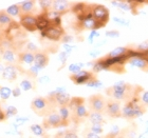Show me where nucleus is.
Segmentation results:
<instances>
[{"instance_id":"obj_21","label":"nucleus","mask_w":148,"mask_h":138,"mask_svg":"<svg viewBox=\"0 0 148 138\" xmlns=\"http://www.w3.org/2000/svg\"><path fill=\"white\" fill-rule=\"evenodd\" d=\"M88 119L91 122V124H104V123H106V120L104 118V114L96 113V112L89 111Z\"/></svg>"},{"instance_id":"obj_19","label":"nucleus","mask_w":148,"mask_h":138,"mask_svg":"<svg viewBox=\"0 0 148 138\" xmlns=\"http://www.w3.org/2000/svg\"><path fill=\"white\" fill-rule=\"evenodd\" d=\"M36 27H37V30H39L40 32L46 31L47 29L51 27L49 19L47 18L45 13H41L38 16H36Z\"/></svg>"},{"instance_id":"obj_34","label":"nucleus","mask_w":148,"mask_h":138,"mask_svg":"<svg viewBox=\"0 0 148 138\" xmlns=\"http://www.w3.org/2000/svg\"><path fill=\"white\" fill-rule=\"evenodd\" d=\"M120 132H121L120 128L116 126H114L113 128H112V130H111L110 132H109L104 138H116L117 135L120 134Z\"/></svg>"},{"instance_id":"obj_9","label":"nucleus","mask_w":148,"mask_h":138,"mask_svg":"<svg viewBox=\"0 0 148 138\" xmlns=\"http://www.w3.org/2000/svg\"><path fill=\"white\" fill-rule=\"evenodd\" d=\"M70 112H71V121L76 124L83 122L86 118H88V115H89V110L86 107L85 103L77 105L76 107L70 110Z\"/></svg>"},{"instance_id":"obj_44","label":"nucleus","mask_w":148,"mask_h":138,"mask_svg":"<svg viewBox=\"0 0 148 138\" xmlns=\"http://www.w3.org/2000/svg\"><path fill=\"white\" fill-rule=\"evenodd\" d=\"M75 48L74 46H71V44H68V43H66V44H64V52L67 53V54H70V53L73 51V49Z\"/></svg>"},{"instance_id":"obj_26","label":"nucleus","mask_w":148,"mask_h":138,"mask_svg":"<svg viewBox=\"0 0 148 138\" xmlns=\"http://www.w3.org/2000/svg\"><path fill=\"white\" fill-rule=\"evenodd\" d=\"M30 130H31V132L36 136H39V137H45L47 135V133L45 132L46 130L43 129L42 126H40V124H32L30 126Z\"/></svg>"},{"instance_id":"obj_15","label":"nucleus","mask_w":148,"mask_h":138,"mask_svg":"<svg viewBox=\"0 0 148 138\" xmlns=\"http://www.w3.org/2000/svg\"><path fill=\"white\" fill-rule=\"evenodd\" d=\"M70 5H71V3L69 2V1H66V0H55V1H53L52 10L57 12L58 14H60V15H64V14H66L69 10L71 9Z\"/></svg>"},{"instance_id":"obj_46","label":"nucleus","mask_w":148,"mask_h":138,"mask_svg":"<svg viewBox=\"0 0 148 138\" xmlns=\"http://www.w3.org/2000/svg\"><path fill=\"white\" fill-rule=\"evenodd\" d=\"M12 95L14 97H19V96L21 95V89H20V86H16L15 89L12 90Z\"/></svg>"},{"instance_id":"obj_35","label":"nucleus","mask_w":148,"mask_h":138,"mask_svg":"<svg viewBox=\"0 0 148 138\" xmlns=\"http://www.w3.org/2000/svg\"><path fill=\"white\" fill-rule=\"evenodd\" d=\"M89 129L92 131L93 133H95L97 135H101L104 132V128L103 124H91V126H89Z\"/></svg>"},{"instance_id":"obj_37","label":"nucleus","mask_w":148,"mask_h":138,"mask_svg":"<svg viewBox=\"0 0 148 138\" xmlns=\"http://www.w3.org/2000/svg\"><path fill=\"white\" fill-rule=\"evenodd\" d=\"M64 138H79L75 130L70 129L64 131Z\"/></svg>"},{"instance_id":"obj_31","label":"nucleus","mask_w":148,"mask_h":138,"mask_svg":"<svg viewBox=\"0 0 148 138\" xmlns=\"http://www.w3.org/2000/svg\"><path fill=\"white\" fill-rule=\"evenodd\" d=\"M20 89L22 91H30V90L34 89V86H33V82H32L31 80L25 79L22 80L21 83H20Z\"/></svg>"},{"instance_id":"obj_14","label":"nucleus","mask_w":148,"mask_h":138,"mask_svg":"<svg viewBox=\"0 0 148 138\" xmlns=\"http://www.w3.org/2000/svg\"><path fill=\"white\" fill-rule=\"evenodd\" d=\"M49 63V55L45 51H37L34 54V65L40 71L43 70Z\"/></svg>"},{"instance_id":"obj_20","label":"nucleus","mask_w":148,"mask_h":138,"mask_svg":"<svg viewBox=\"0 0 148 138\" xmlns=\"http://www.w3.org/2000/svg\"><path fill=\"white\" fill-rule=\"evenodd\" d=\"M58 114L62 120L64 126H68L71 123V112L68 107H59Z\"/></svg>"},{"instance_id":"obj_7","label":"nucleus","mask_w":148,"mask_h":138,"mask_svg":"<svg viewBox=\"0 0 148 138\" xmlns=\"http://www.w3.org/2000/svg\"><path fill=\"white\" fill-rule=\"evenodd\" d=\"M62 126H64L62 120L59 116L58 112H56V111L49 114L42 120V128L45 130L57 129V128H62Z\"/></svg>"},{"instance_id":"obj_5","label":"nucleus","mask_w":148,"mask_h":138,"mask_svg":"<svg viewBox=\"0 0 148 138\" xmlns=\"http://www.w3.org/2000/svg\"><path fill=\"white\" fill-rule=\"evenodd\" d=\"M106 102H107V99H106L102 94H94V95H91L89 98H88L89 111H91V112H96V113L105 114Z\"/></svg>"},{"instance_id":"obj_23","label":"nucleus","mask_w":148,"mask_h":138,"mask_svg":"<svg viewBox=\"0 0 148 138\" xmlns=\"http://www.w3.org/2000/svg\"><path fill=\"white\" fill-rule=\"evenodd\" d=\"M130 52V50L126 46H119L113 51H111L108 55L106 56L107 58H116V57H122V56L127 55V53Z\"/></svg>"},{"instance_id":"obj_1","label":"nucleus","mask_w":148,"mask_h":138,"mask_svg":"<svg viewBox=\"0 0 148 138\" xmlns=\"http://www.w3.org/2000/svg\"><path fill=\"white\" fill-rule=\"evenodd\" d=\"M136 86H133L129 83L125 82V81H119L112 86L108 88L106 90L107 95L110 96L111 99L116 100V101H125L128 102L133 96L139 94L140 92L136 91Z\"/></svg>"},{"instance_id":"obj_28","label":"nucleus","mask_w":148,"mask_h":138,"mask_svg":"<svg viewBox=\"0 0 148 138\" xmlns=\"http://www.w3.org/2000/svg\"><path fill=\"white\" fill-rule=\"evenodd\" d=\"M12 95V90L8 86H0V98L1 100L5 101L6 99L10 98V96Z\"/></svg>"},{"instance_id":"obj_30","label":"nucleus","mask_w":148,"mask_h":138,"mask_svg":"<svg viewBox=\"0 0 148 138\" xmlns=\"http://www.w3.org/2000/svg\"><path fill=\"white\" fill-rule=\"evenodd\" d=\"M40 72V70L38 68H37L36 65H32L31 68L29 69L28 71H25V73L27 74V75H28L29 77H30V78H32V79H35V78H36L37 77V75H38V73H39Z\"/></svg>"},{"instance_id":"obj_22","label":"nucleus","mask_w":148,"mask_h":138,"mask_svg":"<svg viewBox=\"0 0 148 138\" xmlns=\"http://www.w3.org/2000/svg\"><path fill=\"white\" fill-rule=\"evenodd\" d=\"M1 57L3 58V60H5L9 65H14L16 62V55L15 52L12 49H4L2 50L1 53Z\"/></svg>"},{"instance_id":"obj_42","label":"nucleus","mask_w":148,"mask_h":138,"mask_svg":"<svg viewBox=\"0 0 148 138\" xmlns=\"http://www.w3.org/2000/svg\"><path fill=\"white\" fill-rule=\"evenodd\" d=\"M141 102L145 107H148V91H144L141 95Z\"/></svg>"},{"instance_id":"obj_18","label":"nucleus","mask_w":148,"mask_h":138,"mask_svg":"<svg viewBox=\"0 0 148 138\" xmlns=\"http://www.w3.org/2000/svg\"><path fill=\"white\" fill-rule=\"evenodd\" d=\"M14 22L15 21H14L12 17L6 13L5 10H1V11H0V28L2 29L3 31L5 32Z\"/></svg>"},{"instance_id":"obj_41","label":"nucleus","mask_w":148,"mask_h":138,"mask_svg":"<svg viewBox=\"0 0 148 138\" xmlns=\"http://www.w3.org/2000/svg\"><path fill=\"white\" fill-rule=\"evenodd\" d=\"M105 35L106 37H109V38H117L120 36V32L116 30H112V31H107Z\"/></svg>"},{"instance_id":"obj_51","label":"nucleus","mask_w":148,"mask_h":138,"mask_svg":"<svg viewBox=\"0 0 148 138\" xmlns=\"http://www.w3.org/2000/svg\"><path fill=\"white\" fill-rule=\"evenodd\" d=\"M53 138H64V131H62V132L56 133L55 136H54Z\"/></svg>"},{"instance_id":"obj_13","label":"nucleus","mask_w":148,"mask_h":138,"mask_svg":"<svg viewBox=\"0 0 148 138\" xmlns=\"http://www.w3.org/2000/svg\"><path fill=\"white\" fill-rule=\"evenodd\" d=\"M18 67L15 65H8L3 68L2 78L8 81H15L18 76Z\"/></svg>"},{"instance_id":"obj_25","label":"nucleus","mask_w":148,"mask_h":138,"mask_svg":"<svg viewBox=\"0 0 148 138\" xmlns=\"http://www.w3.org/2000/svg\"><path fill=\"white\" fill-rule=\"evenodd\" d=\"M136 130L131 128H126L124 130H121L120 134L117 135L116 138H136Z\"/></svg>"},{"instance_id":"obj_36","label":"nucleus","mask_w":148,"mask_h":138,"mask_svg":"<svg viewBox=\"0 0 148 138\" xmlns=\"http://www.w3.org/2000/svg\"><path fill=\"white\" fill-rule=\"evenodd\" d=\"M83 65H84L83 63H72V65H69V71H70L72 74H76V73H78L79 71H82Z\"/></svg>"},{"instance_id":"obj_45","label":"nucleus","mask_w":148,"mask_h":138,"mask_svg":"<svg viewBox=\"0 0 148 138\" xmlns=\"http://www.w3.org/2000/svg\"><path fill=\"white\" fill-rule=\"evenodd\" d=\"M67 58H68V54H67V53H65L64 51L59 53V60L62 61V65H65V63H66V61H67Z\"/></svg>"},{"instance_id":"obj_54","label":"nucleus","mask_w":148,"mask_h":138,"mask_svg":"<svg viewBox=\"0 0 148 138\" xmlns=\"http://www.w3.org/2000/svg\"><path fill=\"white\" fill-rule=\"evenodd\" d=\"M43 138H51V137H50L49 135H46V136H45V137H43Z\"/></svg>"},{"instance_id":"obj_27","label":"nucleus","mask_w":148,"mask_h":138,"mask_svg":"<svg viewBox=\"0 0 148 138\" xmlns=\"http://www.w3.org/2000/svg\"><path fill=\"white\" fill-rule=\"evenodd\" d=\"M5 11L11 17H17V16L20 17V7H19V4H13V5L9 6Z\"/></svg>"},{"instance_id":"obj_33","label":"nucleus","mask_w":148,"mask_h":138,"mask_svg":"<svg viewBox=\"0 0 148 138\" xmlns=\"http://www.w3.org/2000/svg\"><path fill=\"white\" fill-rule=\"evenodd\" d=\"M87 86H89V88H94V89H99V88H102L103 86V83L102 81H99L97 78H94V79H92L91 81H89V82L86 84Z\"/></svg>"},{"instance_id":"obj_47","label":"nucleus","mask_w":148,"mask_h":138,"mask_svg":"<svg viewBox=\"0 0 148 138\" xmlns=\"http://www.w3.org/2000/svg\"><path fill=\"white\" fill-rule=\"evenodd\" d=\"M62 40L64 41V43H65V44H66V43H68V44H69V43L73 42V37H72L71 35H66L65 34V36L62 37Z\"/></svg>"},{"instance_id":"obj_29","label":"nucleus","mask_w":148,"mask_h":138,"mask_svg":"<svg viewBox=\"0 0 148 138\" xmlns=\"http://www.w3.org/2000/svg\"><path fill=\"white\" fill-rule=\"evenodd\" d=\"M40 5V9H41V13H47L48 11L52 10V4L53 1H50V0H42V1H38Z\"/></svg>"},{"instance_id":"obj_40","label":"nucleus","mask_w":148,"mask_h":138,"mask_svg":"<svg viewBox=\"0 0 148 138\" xmlns=\"http://www.w3.org/2000/svg\"><path fill=\"white\" fill-rule=\"evenodd\" d=\"M113 21L119 23V24L123 25V27H128L130 24V21L128 19H125V18H121V17H114L113 18Z\"/></svg>"},{"instance_id":"obj_6","label":"nucleus","mask_w":148,"mask_h":138,"mask_svg":"<svg viewBox=\"0 0 148 138\" xmlns=\"http://www.w3.org/2000/svg\"><path fill=\"white\" fill-rule=\"evenodd\" d=\"M48 96L54 99L57 107H68L72 98L71 96L66 92L65 88H58L55 91H53L52 93H50Z\"/></svg>"},{"instance_id":"obj_4","label":"nucleus","mask_w":148,"mask_h":138,"mask_svg":"<svg viewBox=\"0 0 148 138\" xmlns=\"http://www.w3.org/2000/svg\"><path fill=\"white\" fill-rule=\"evenodd\" d=\"M91 14L93 18L95 19V21L97 22L99 29L104 28L109 21V11L104 5H101V4L92 5Z\"/></svg>"},{"instance_id":"obj_38","label":"nucleus","mask_w":148,"mask_h":138,"mask_svg":"<svg viewBox=\"0 0 148 138\" xmlns=\"http://www.w3.org/2000/svg\"><path fill=\"white\" fill-rule=\"evenodd\" d=\"M4 113H5L6 118L15 116L16 114H17V107H13V105H11V107H6V110L4 111Z\"/></svg>"},{"instance_id":"obj_50","label":"nucleus","mask_w":148,"mask_h":138,"mask_svg":"<svg viewBox=\"0 0 148 138\" xmlns=\"http://www.w3.org/2000/svg\"><path fill=\"white\" fill-rule=\"evenodd\" d=\"M99 53H101V51H95V50H94V51H92V52L89 53V55L91 56V57H93V58H95V57L99 55Z\"/></svg>"},{"instance_id":"obj_8","label":"nucleus","mask_w":148,"mask_h":138,"mask_svg":"<svg viewBox=\"0 0 148 138\" xmlns=\"http://www.w3.org/2000/svg\"><path fill=\"white\" fill-rule=\"evenodd\" d=\"M95 75L93 72H89V71H79L76 74H72L70 75V79L73 81L74 84L80 86V84H87V83L91 81L92 79L95 78Z\"/></svg>"},{"instance_id":"obj_49","label":"nucleus","mask_w":148,"mask_h":138,"mask_svg":"<svg viewBox=\"0 0 148 138\" xmlns=\"http://www.w3.org/2000/svg\"><path fill=\"white\" fill-rule=\"evenodd\" d=\"M5 119H6L5 113H4V111H2L1 107H0V122H1V121H4Z\"/></svg>"},{"instance_id":"obj_12","label":"nucleus","mask_w":148,"mask_h":138,"mask_svg":"<svg viewBox=\"0 0 148 138\" xmlns=\"http://www.w3.org/2000/svg\"><path fill=\"white\" fill-rule=\"evenodd\" d=\"M19 24L21 28H23L28 32H35L37 31L36 27V17L34 15H25L19 17Z\"/></svg>"},{"instance_id":"obj_24","label":"nucleus","mask_w":148,"mask_h":138,"mask_svg":"<svg viewBox=\"0 0 148 138\" xmlns=\"http://www.w3.org/2000/svg\"><path fill=\"white\" fill-rule=\"evenodd\" d=\"M18 60L20 62L27 63V65H32V63H34V54H33V53H30V52H27V51L19 52L18 53Z\"/></svg>"},{"instance_id":"obj_16","label":"nucleus","mask_w":148,"mask_h":138,"mask_svg":"<svg viewBox=\"0 0 148 138\" xmlns=\"http://www.w3.org/2000/svg\"><path fill=\"white\" fill-rule=\"evenodd\" d=\"M128 63L130 65H132L134 68H138L140 70L144 71V72H148V62L145 59L139 56H133L128 59Z\"/></svg>"},{"instance_id":"obj_55","label":"nucleus","mask_w":148,"mask_h":138,"mask_svg":"<svg viewBox=\"0 0 148 138\" xmlns=\"http://www.w3.org/2000/svg\"><path fill=\"white\" fill-rule=\"evenodd\" d=\"M146 3H148V1H146Z\"/></svg>"},{"instance_id":"obj_10","label":"nucleus","mask_w":148,"mask_h":138,"mask_svg":"<svg viewBox=\"0 0 148 138\" xmlns=\"http://www.w3.org/2000/svg\"><path fill=\"white\" fill-rule=\"evenodd\" d=\"M41 36L52 41H59L65 36V31L62 27H50L46 31L41 32Z\"/></svg>"},{"instance_id":"obj_3","label":"nucleus","mask_w":148,"mask_h":138,"mask_svg":"<svg viewBox=\"0 0 148 138\" xmlns=\"http://www.w3.org/2000/svg\"><path fill=\"white\" fill-rule=\"evenodd\" d=\"M57 104L55 103L54 99L46 96V97H36L31 102V109L36 115L41 117H46L52 112H55Z\"/></svg>"},{"instance_id":"obj_43","label":"nucleus","mask_w":148,"mask_h":138,"mask_svg":"<svg viewBox=\"0 0 148 138\" xmlns=\"http://www.w3.org/2000/svg\"><path fill=\"white\" fill-rule=\"evenodd\" d=\"M50 81H51V78H50L48 75H43L42 77L38 78V82L41 83V84H47V83H49Z\"/></svg>"},{"instance_id":"obj_11","label":"nucleus","mask_w":148,"mask_h":138,"mask_svg":"<svg viewBox=\"0 0 148 138\" xmlns=\"http://www.w3.org/2000/svg\"><path fill=\"white\" fill-rule=\"evenodd\" d=\"M105 114L108 115L111 118H119L122 116V107H121V102L113 100V99H107L106 102V110Z\"/></svg>"},{"instance_id":"obj_52","label":"nucleus","mask_w":148,"mask_h":138,"mask_svg":"<svg viewBox=\"0 0 148 138\" xmlns=\"http://www.w3.org/2000/svg\"><path fill=\"white\" fill-rule=\"evenodd\" d=\"M139 138H148V133L144 132V133H142V134H140Z\"/></svg>"},{"instance_id":"obj_48","label":"nucleus","mask_w":148,"mask_h":138,"mask_svg":"<svg viewBox=\"0 0 148 138\" xmlns=\"http://www.w3.org/2000/svg\"><path fill=\"white\" fill-rule=\"evenodd\" d=\"M99 34L97 33V32H96V31H92V33L89 35V38H88V39H89L90 42H92L93 40H94V38H96V37H99Z\"/></svg>"},{"instance_id":"obj_2","label":"nucleus","mask_w":148,"mask_h":138,"mask_svg":"<svg viewBox=\"0 0 148 138\" xmlns=\"http://www.w3.org/2000/svg\"><path fill=\"white\" fill-rule=\"evenodd\" d=\"M146 109L147 107H145L141 102V96L139 93L136 96H133L129 101L125 103V105L122 109V116L129 120L136 119L145 114Z\"/></svg>"},{"instance_id":"obj_17","label":"nucleus","mask_w":148,"mask_h":138,"mask_svg":"<svg viewBox=\"0 0 148 138\" xmlns=\"http://www.w3.org/2000/svg\"><path fill=\"white\" fill-rule=\"evenodd\" d=\"M35 1L29 0V1H22L19 3V7H20V16L25 15H33V12L35 10Z\"/></svg>"},{"instance_id":"obj_53","label":"nucleus","mask_w":148,"mask_h":138,"mask_svg":"<svg viewBox=\"0 0 148 138\" xmlns=\"http://www.w3.org/2000/svg\"><path fill=\"white\" fill-rule=\"evenodd\" d=\"M145 132L148 133V120L145 122Z\"/></svg>"},{"instance_id":"obj_32","label":"nucleus","mask_w":148,"mask_h":138,"mask_svg":"<svg viewBox=\"0 0 148 138\" xmlns=\"http://www.w3.org/2000/svg\"><path fill=\"white\" fill-rule=\"evenodd\" d=\"M83 136H84V138H103L101 135H97L95 133H93L89 128H86V129L84 130Z\"/></svg>"},{"instance_id":"obj_39","label":"nucleus","mask_w":148,"mask_h":138,"mask_svg":"<svg viewBox=\"0 0 148 138\" xmlns=\"http://www.w3.org/2000/svg\"><path fill=\"white\" fill-rule=\"evenodd\" d=\"M25 51L35 54V53H36L37 51H39V50H38V48H37L33 42H27L25 43Z\"/></svg>"}]
</instances>
